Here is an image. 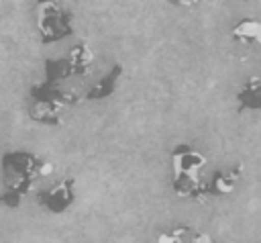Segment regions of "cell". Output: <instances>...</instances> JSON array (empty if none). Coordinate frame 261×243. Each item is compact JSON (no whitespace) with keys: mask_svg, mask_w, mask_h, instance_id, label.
Segmentation results:
<instances>
[{"mask_svg":"<svg viewBox=\"0 0 261 243\" xmlns=\"http://www.w3.org/2000/svg\"><path fill=\"white\" fill-rule=\"evenodd\" d=\"M206 155L188 143H179L169 153L171 165V190L179 198L204 200L208 196L202 169L206 167Z\"/></svg>","mask_w":261,"mask_h":243,"instance_id":"cell-1","label":"cell"},{"mask_svg":"<svg viewBox=\"0 0 261 243\" xmlns=\"http://www.w3.org/2000/svg\"><path fill=\"white\" fill-rule=\"evenodd\" d=\"M2 169L6 176L8 188H14V190H20L27 194L39 176L43 178L53 172V165L45 159H39L33 153L10 151V153H4V157H2Z\"/></svg>","mask_w":261,"mask_h":243,"instance_id":"cell-2","label":"cell"},{"mask_svg":"<svg viewBox=\"0 0 261 243\" xmlns=\"http://www.w3.org/2000/svg\"><path fill=\"white\" fill-rule=\"evenodd\" d=\"M75 200V180L73 178H63L61 182L53 184L47 190H41L37 196L39 206H43L45 210L59 214L65 212Z\"/></svg>","mask_w":261,"mask_h":243,"instance_id":"cell-3","label":"cell"},{"mask_svg":"<svg viewBox=\"0 0 261 243\" xmlns=\"http://www.w3.org/2000/svg\"><path fill=\"white\" fill-rule=\"evenodd\" d=\"M37 8H39V29L45 35L47 29L61 31V37L69 35L71 29V16L69 12H61L55 0H37Z\"/></svg>","mask_w":261,"mask_h":243,"instance_id":"cell-4","label":"cell"},{"mask_svg":"<svg viewBox=\"0 0 261 243\" xmlns=\"http://www.w3.org/2000/svg\"><path fill=\"white\" fill-rule=\"evenodd\" d=\"M243 176V165H237V167H230V169H216L212 174V178L206 182V188H208V194L210 196H228L234 192L239 180Z\"/></svg>","mask_w":261,"mask_h":243,"instance_id":"cell-5","label":"cell"},{"mask_svg":"<svg viewBox=\"0 0 261 243\" xmlns=\"http://www.w3.org/2000/svg\"><path fill=\"white\" fill-rule=\"evenodd\" d=\"M237 110H261V78L251 76L237 92Z\"/></svg>","mask_w":261,"mask_h":243,"instance_id":"cell-6","label":"cell"},{"mask_svg":"<svg viewBox=\"0 0 261 243\" xmlns=\"http://www.w3.org/2000/svg\"><path fill=\"white\" fill-rule=\"evenodd\" d=\"M230 37L245 45H259L261 47V20L257 18H245L239 20L230 29Z\"/></svg>","mask_w":261,"mask_h":243,"instance_id":"cell-7","label":"cell"},{"mask_svg":"<svg viewBox=\"0 0 261 243\" xmlns=\"http://www.w3.org/2000/svg\"><path fill=\"white\" fill-rule=\"evenodd\" d=\"M120 76H122V67H120V65H114L98 84H94V86L86 92V98H88V100H102V98H108V96L116 90Z\"/></svg>","mask_w":261,"mask_h":243,"instance_id":"cell-8","label":"cell"},{"mask_svg":"<svg viewBox=\"0 0 261 243\" xmlns=\"http://www.w3.org/2000/svg\"><path fill=\"white\" fill-rule=\"evenodd\" d=\"M92 61H94V53L84 43L75 45L69 51V57H67V65H69L71 74H86L92 67Z\"/></svg>","mask_w":261,"mask_h":243,"instance_id":"cell-9","label":"cell"},{"mask_svg":"<svg viewBox=\"0 0 261 243\" xmlns=\"http://www.w3.org/2000/svg\"><path fill=\"white\" fill-rule=\"evenodd\" d=\"M192 231L188 227H175L171 231H163L157 235L155 243H184V237L190 235Z\"/></svg>","mask_w":261,"mask_h":243,"instance_id":"cell-10","label":"cell"},{"mask_svg":"<svg viewBox=\"0 0 261 243\" xmlns=\"http://www.w3.org/2000/svg\"><path fill=\"white\" fill-rule=\"evenodd\" d=\"M22 196H24V192L14 190V188H8L4 194H0V204H4V206H8V208H16V206L20 204Z\"/></svg>","mask_w":261,"mask_h":243,"instance_id":"cell-11","label":"cell"},{"mask_svg":"<svg viewBox=\"0 0 261 243\" xmlns=\"http://www.w3.org/2000/svg\"><path fill=\"white\" fill-rule=\"evenodd\" d=\"M167 2L173 6H196L200 0H167Z\"/></svg>","mask_w":261,"mask_h":243,"instance_id":"cell-12","label":"cell"}]
</instances>
